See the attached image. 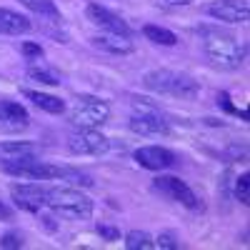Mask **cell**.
Here are the masks:
<instances>
[{
    "label": "cell",
    "mask_w": 250,
    "mask_h": 250,
    "mask_svg": "<svg viewBox=\"0 0 250 250\" xmlns=\"http://www.w3.org/2000/svg\"><path fill=\"white\" fill-rule=\"evenodd\" d=\"M10 195L15 205L25 213H40L48 205V190L38 183H20L10 188Z\"/></svg>",
    "instance_id": "ba28073f"
},
{
    "label": "cell",
    "mask_w": 250,
    "mask_h": 250,
    "mask_svg": "<svg viewBox=\"0 0 250 250\" xmlns=\"http://www.w3.org/2000/svg\"><path fill=\"white\" fill-rule=\"evenodd\" d=\"M20 50H23V55L28 60H40V58L45 55V50L40 48V43H30V40H28V43H23V48H20Z\"/></svg>",
    "instance_id": "484cf974"
},
{
    "label": "cell",
    "mask_w": 250,
    "mask_h": 250,
    "mask_svg": "<svg viewBox=\"0 0 250 250\" xmlns=\"http://www.w3.org/2000/svg\"><path fill=\"white\" fill-rule=\"evenodd\" d=\"M143 85L158 95H170V98H180V100H195L200 93V85L193 75L170 70V68L148 70L143 75Z\"/></svg>",
    "instance_id": "7a4b0ae2"
},
{
    "label": "cell",
    "mask_w": 250,
    "mask_h": 250,
    "mask_svg": "<svg viewBox=\"0 0 250 250\" xmlns=\"http://www.w3.org/2000/svg\"><path fill=\"white\" fill-rule=\"evenodd\" d=\"M28 78L35 80V83H43V85H60V83H62L60 73L55 68L43 65V62H40V65H30L28 68Z\"/></svg>",
    "instance_id": "ac0fdd59"
},
{
    "label": "cell",
    "mask_w": 250,
    "mask_h": 250,
    "mask_svg": "<svg viewBox=\"0 0 250 250\" xmlns=\"http://www.w3.org/2000/svg\"><path fill=\"white\" fill-rule=\"evenodd\" d=\"M125 248H128V250H150V248H155V243H153L150 233L130 230L128 235H125Z\"/></svg>",
    "instance_id": "ffe728a7"
},
{
    "label": "cell",
    "mask_w": 250,
    "mask_h": 250,
    "mask_svg": "<svg viewBox=\"0 0 250 250\" xmlns=\"http://www.w3.org/2000/svg\"><path fill=\"white\" fill-rule=\"evenodd\" d=\"M143 35L148 38L150 43H155V45H165V48L178 45V35L173 30H168V28H163V25H153V23L143 25Z\"/></svg>",
    "instance_id": "e0dca14e"
},
{
    "label": "cell",
    "mask_w": 250,
    "mask_h": 250,
    "mask_svg": "<svg viewBox=\"0 0 250 250\" xmlns=\"http://www.w3.org/2000/svg\"><path fill=\"white\" fill-rule=\"evenodd\" d=\"M23 95H25L28 100H33L35 105H38L40 110H45V113H53V115L65 113V103H62L60 98H55V95L40 93V90H23Z\"/></svg>",
    "instance_id": "2e32d148"
},
{
    "label": "cell",
    "mask_w": 250,
    "mask_h": 250,
    "mask_svg": "<svg viewBox=\"0 0 250 250\" xmlns=\"http://www.w3.org/2000/svg\"><path fill=\"white\" fill-rule=\"evenodd\" d=\"M28 125H30V115L25 105H20L18 100H8V98L0 100V130L18 133V130H25Z\"/></svg>",
    "instance_id": "7c38bea8"
},
{
    "label": "cell",
    "mask_w": 250,
    "mask_h": 250,
    "mask_svg": "<svg viewBox=\"0 0 250 250\" xmlns=\"http://www.w3.org/2000/svg\"><path fill=\"white\" fill-rule=\"evenodd\" d=\"M95 233L103 238V240H120V230H118V228H113V225H105V223H98L95 225Z\"/></svg>",
    "instance_id": "d4e9b609"
},
{
    "label": "cell",
    "mask_w": 250,
    "mask_h": 250,
    "mask_svg": "<svg viewBox=\"0 0 250 250\" xmlns=\"http://www.w3.org/2000/svg\"><path fill=\"white\" fill-rule=\"evenodd\" d=\"M10 215H13V213H10V208H8L3 200H0V220H8Z\"/></svg>",
    "instance_id": "4316f807"
},
{
    "label": "cell",
    "mask_w": 250,
    "mask_h": 250,
    "mask_svg": "<svg viewBox=\"0 0 250 250\" xmlns=\"http://www.w3.org/2000/svg\"><path fill=\"white\" fill-rule=\"evenodd\" d=\"M85 15H88V20L93 25H98L100 30H108V33H118V35H125V38H133V28L125 23V20L118 15V13H113V10H108L105 5H98V3H90L88 8H85Z\"/></svg>",
    "instance_id": "9c48e42d"
},
{
    "label": "cell",
    "mask_w": 250,
    "mask_h": 250,
    "mask_svg": "<svg viewBox=\"0 0 250 250\" xmlns=\"http://www.w3.org/2000/svg\"><path fill=\"white\" fill-rule=\"evenodd\" d=\"M90 43L95 48H100L103 53H110V55H130L135 50L130 38L118 35V33H108V30H100V33L90 35Z\"/></svg>",
    "instance_id": "4fadbf2b"
},
{
    "label": "cell",
    "mask_w": 250,
    "mask_h": 250,
    "mask_svg": "<svg viewBox=\"0 0 250 250\" xmlns=\"http://www.w3.org/2000/svg\"><path fill=\"white\" fill-rule=\"evenodd\" d=\"M68 118L75 128H103L110 118V105L95 95H78Z\"/></svg>",
    "instance_id": "277c9868"
},
{
    "label": "cell",
    "mask_w": 250,
    "mask_h": 250,
    "mask_svg": "<svg viewBox=\"0 0 250 250\" xmlns=\"http://www.w3.org/2000/svg\"><path fill=\"white\" fill-rule=\"evenodd\" d=\"M40 155V148L35 143H25V140H8L0 143V165L3 163H18L25 158H35Z\"/></svg>",
    "instance_id": "5bb4252c"
},
{
    "label": "cell",
    "mask_w": 250,
    "mask_h": 250,
    "mask_svg": "<svg viewBox=\"0 0 250 250\" xmlns=\"http://www.w3.org/2000/svg\"><path fill=\"white\" fill-rule=\"evenodd\" d=\"M153 190H158L160 195H165L168 200H173V203H180V205H185L188 210H203V203H200V198L193 193V188L188 185L185 180H180V178H175V175H158L155 180H153Z\"/></svg>",
    "instance_id": "8992f818"
},
{
    "label": "cell",
    "mask_w": 250,
    "mask_h": 250,
    "mask_svg": "<svg viewBox=\"0 0 250 250\" xmlns=\"http://www.w3.org/2000/svg\"><path fill=\"white\" fill-rule=\"evenodd\" d=\"M25 243H23V235L20 233H5L3 238H0V248L3 250H20Z\"/></svg>",
    "instance_id": "cb8c5ba5"
},
{
    "label": "cell",
    "mask_w": 250,
    "mask_h": 250,
    "mask_svg": "<svg viewBox=\"0 0 250 250\" xmlns=\"http://www.w3.org/2000/svg\"><path fill=\"white\" fill-rule=\"evenodd\" d=\"M68 148L75 155H105L110 150V140L98 128H78L68 135Z\"/></svg>",
    "instance_id": "52a82bcc"
},
{
    "label": "cell",
    "mask_w": 250,
    "mask_h": 250,
    "mask_svg": "<svg viewBox=\"0 0 250 250\" xmlns=\"http://www.w3.org/2000/svg\"><path fill=\"white\" fill-rule=\"evenodd\" d=\"M165 3H170V5H190L193 0H165Z\"/></svg>",
    "instance_id": "83f0119b"
},
{
    "label": "cell",
    "mask_w": 250,
    "mask_h": 250,
    "mask_svg": "<svg viewBox=\"0 0 250 250\" xmlns=\"http://www.w3.org/2000/svg\"><path fill=\"white\" fill-rule=\"evenodd\" d=\"M20 5H25L28 10L38 13V15H45V18H53V20H60V10L53 0H20Z\"/></svg>",
    "instance_id": "d6986e66"
},
{
    "label": "cell",
    "mask_w": 250,
    "mask_h": 250,
    "mask_svg": "<svg viewBox=\"0 0 250 250\" xmlns=\"http://www.w3.org/2000/svg\"><path fill=\"white\" fill-rule=\"evenodd\" d=\"M235 200L240 205H250V178H248V173H243L235 180Z\"/></svg>",
    "instance_id": "7402d4cb"
},
{
    "label": "cell",
    "mask_w": 250,
    "mask_h": 250,
    "mask_svg": "<svg viewBox=\"0 0 250 250\" xmlns=\"http://www.w3.org/2000/svg\"><path fill=\"white\" fill-rule=\"evenodd\" d=\"M153 243H155V248H160V250H178L180 248V240L175 238V233H160L158 238H153Z\"/></svg>",
    "instance_id": "603a6c76"
},
{
    "label": "cell",
    "mask_w": 250,
    "mask_h": 250,
    "mask_svg": "<svg viewBox=\"0 0 250 250\" xmlns=\"http://www.w3.org/2000/svg\"><path fill=\"white\" fill-rule=\"evenodd\" d=\"M200 38H203V53L208 58L213 68L218 70H238L245 60V45L240 43V38L228 33V30H220V28H213V25H203L200 28Z\"/></svg>",
    "instance_id": "6da1fadb"
},
{
    "label": "cell",
    "mask_w": 250,
    "mask_h": 250,
    "mask_svg": "<svg viewBox=\"0 0 250 250\" xmlns=\"http://www.w3.org/2000/svg\"><path fill=\"white\" fill-rule=\"evenodd\" d=\"M133 158L140 168H148V170H168L178 163V155L170 148H163V145H143V148L135 150Z\"/></svg>",
    "instance_id": "30bf717a"
},
{
    "label": "cell",
    "mask_w": 250,
    "mask_h": 250,
    "mask_svg": "<svg viewBox=\"0 0 250 250\" xmlns=\"http://www.w3.org/2000/svg\"><path fill=\"white\" fill-rule=\"evenodd\" d=\"M48 208L68 220H90L93 218V200L85 193L75 190V188H50Z\"/></svg>",
    "instance_id": "3957f363"
},
{
    "label": "cell",
    "mask_w": 250,
    "mask_h": 250,
    "mask_svg": "<svg viewBox=\"0 0 250 250\" xmlns=\"http://www.w3.org/2000/svg\"><path fill=\"white\" fill-rule=\"evenodd\" d=\"M218 105L225 110V113H230V115H238L240 120H248V110L245 108H238V105H233V100H230V95H228L225 90L223 93H218Z\"/></svg>",
    "instance_id": "44dd1931"
},
{
    "label": "cell",
    "mask_w": 250,
    "mask_h": 250,
    "mask_svg": "<svg viewBox=\"0 0 250 250\" xmlns=\"http://www.w3.org/2000/svg\"><path fill=\"white\" fill-rule=\"evenodd\" d=\"M30 20L10 8H0V35H25L30 33Z\"/></svg>",
    "instance_id": "9a60e30c"
},
{
    "label": "cell",
    "mask_w": 250,
    "mask_h": 250,
    "mask_svg": "<svg viewBox=\"0 0 250 250\" xmlns=\"http://www.w3.org/2000/svg\"><path fill=\"white\" fill-rule=\"evenodd\" d=\"M205 13L220 20V23H230V25H238V23H245L248 15H250V8L245 0H215L205 8Z\"/></svg>",
    "instance_id": "8fae6325"
},
{
    "label": "cell",
    "mask_w": 250,
    "mask_h": 250,
    "mask_svg": "<svg viewBox=\"0 0 250 250\" xmlns=\"http://www.w3.org/2000/svg\"><path fill=\"white\" fill-rule=\"evenodd\" d=\"M133 108H135V113L128 120V128L133 133H138V135H168L170 133L168 120L155 110V105H148V103H143V98H135Z\"/></svg>",
    "instance_id": "5b68a950"
}]
</instances>
